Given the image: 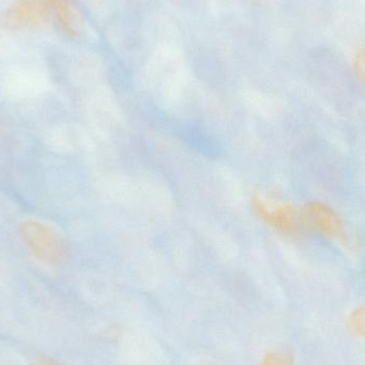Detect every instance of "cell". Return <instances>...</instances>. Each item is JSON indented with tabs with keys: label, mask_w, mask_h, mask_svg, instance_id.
Masks as SVG:
<instances>
[{
	"label": "cell",
	"mask_w": 365,
	"mask_h": 365,
	"mask_svg": "<svg viewBox=\"0 0 365 365\" xmlns=\"http://www.w3.org/2000/svg\"><path fill=\"white\" fill-rule=\"evenodd\" d=\"M34 365H64L59 361V360L55 359V358L49 357L46 355H40L38 357L34 358Z\"/></svg>",
	"instance_id": "obj_7"
},
{
	"label": "cell",
	"mask_w": 365,
	"mask_h": 365,
	"mask_svg": "<svg viewBox=\"0 0 365 365\" xmlns=\"http://www.w3.org/2000/svg\"><path fill=\"white\" fill-rule=\"evenodd\" d=\"M48 0H16L4 15L6 27L36 28L44 25L48 16Z\"/></svg>",
	"instance_id": "obj_3"
},
{
	"label": "cell",
	"mask_w": 365,
	"mask_h": 365,
	"mask_svg": "<svg viewBox=\"0 0 365 365\" xmlns=\"http://www.w3.org/2000/svg\"><path fill=\"white\" fill-rule=\"evenodd\" d=\"M255 212L268 227L285 236L300 235L304 230L302 208L257 193L252 197Z\"/></svg>",
	"instance_id": "obj_1"
},
{
	"label": "cell",
	"mask_w": 365,
	"mask_h": 365,
	"mask_svg": "<svg viewBox=\"0 0 365 365\" xmlns=\"http://www.w3.org/2000/svg\"><path fill=\"white\" fill-rule=\"evenodd\" d=\"M354 71L358 78L365 83V48L358 51L354 58Z\"/></svg>",
	"instance_id": "obj_6"
},
{
	"label": "cell",
	"mask_w": 365,
	"mask_h": 365,
	"mask_svg": "<svg viewBox=\"0 0 365 365\" xmlns=\"http://www.w3.org/2000/svg\"><path fill=\"white\" fill-rule=\"evenodd\" d=\"M199 365H219V364H210V362H206V364H199Z\"/></svg>",
	"instance_id": "obj_8"
},
{
	"label": "cell",
	"mask_w": 365,
	"mask_h": 365,
	"mask_svg": "<svg viewBox=\"0 0 365 365\" xmlns=\"http://www.w3.org/2000/svg\"><path fill=\"white\" fill-rule=\"evenodd\" d=\"M304 229H310L330 240L349 244L351 238L342 218L326 204L310 202L302 208Z\"/></svg>",
	"instance_id": "obj_2"
},
{
	"label": "cell",
	"mask_w": 365,
	"mask_h": 365,
	"mask_svg": "<svg viewBox=\"0 0 365 365\" xmlns=\"http://www.w3.org/2000/svg\"><path fill=\"white\" fill-rule=\"evenodd\" d=\"M349 324L353 334L365 338V307H360L351 313Z\"/></svg>",
	"instance_id": "obj_5"
},
{
	"label": "cell",
	"mask_w": 365,
	"mask_h": 365,
	"mask_svg": "<svg viewBox=\"0 0 365 365\" xmlns=\"http://www.w3.org/2000/svg\"><path fill=\"white\" fill-rule=\"evenodd\" d=\"M259 365H295V360L289 351L270 349L262 356Z\"/></svg>",
	"instance_id": "obj_4"
}]
</instances>
